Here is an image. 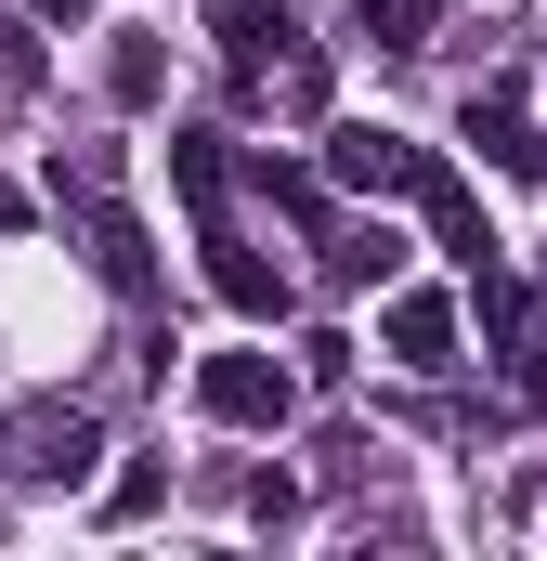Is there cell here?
I'll use <instances>...</instances> for the list:
<instances>
[{
  "label": "cell",
  "mask_w": 547,
  "mask_h": 561,
  "mask_svg": "<svg viewBox=\"0 0 547 561\" xmlns=\"http://www.w3.org/2000/svg\"><path fill=\"white\" fill-rule=\"evenodd\" d=\"M196 405H209L222 431H287L300 379H287L274 353H209V366H196Z\"/></svg>",
  "instance_id": "1"
},
{
  "label": "cell",
  "mask_w": 547,
  "mask_h": 561,
  "mask_svg": "<svg viewBox=\"0 0 547 561\" xmlns=\"http://www.w3.org/2000/svg\"><path fill=\"white\" fill-rule=\"evenodd\" d=\"M405 196L430 209V249H443L456 275H496V222H482V196H469L443 157H417V170H405Z\"/></svg>",
  "instance_id": "2"
},
{
  "label": "cell",
  "mask_w": 547,
  "mask_h": 561,
  "mask_svg": "<svg viewBox=\"0 0 547 561\" xmlns=\"http://www.w3.org/2000/svg\"><path fill=\"white\" fill-rule=\"evenodd\" d=\"M196 249H209V287H222V313H248V327H274V313H287V275H274V262L235 236V222H222V209L196 222Z\"/></svg>",
  "instance_id": "3"
},
{
  "label": "cell",
  "mask_w": 547,
  "mask_h": 561,
  "mask_svg": "<svg viewBox=\"0 0 547 561\" xmlns=\"http://www.w3.org/2000/svg\"><path fill=\"white\" fill-rule=\"evenodd\" d=\"M379 340H392V366H417V379H443V366H456V300H443V287H392Z\"/></svg>",
  "instance_id": "4"
},
{
  "label": "cell",
  "mask_w": 547,
  "mask_h": 561,
  "mask_svg": "<svg viewBox=\"0 0 547 561\" xmlns=\"http://www.w3.org/2000/svg\"><path fill=\"white\" fill-rule=\"evenodd\" d=\"M482 327L509 340V379L547 405V287H509V275H482Z\"/></svg>",
  "instance_id": "5"
},
{
  "label": "cell",
  "mask_w": 547,
  "mask_h": 561,
  "mask_svg": "<svg viewBox=\"0 0 547 561\" xmlns=\"http://www.w3.org/2000/svg\"><path fill=\"white\" fill-rule=\"evenodd\" d=\"M405 170H417V144L379 131V118H339V131H326V183H352V196H379V183H405Z\"/></svg>",
  "instance_id": "6"
},
{
  "label": "cell",
  "mask_w": 547,
  "mask_h": 561,
  "mask_svg": "<svg viewBox=\"0 0 547 561\" xmlns=\"http://www.w3.org/2000/svg\"><path fill=\"white\" fill-rule=\"evenodd\" d=\"M209 39H222V66H235V79H261V66H287V39H300V26H287V0H222V13H209Z\"/></svg>",
  "instance_id": "7"
},
{
  "label": "cell",
  "mask_w": 547,
  "mask_h": 561,
  "mask_svg": "<svg viewBox=\"0 0 547 561\" xmlns=\"http://www.w3.org/2000/svg\"><path fill=\"white\" fill-rule=\"evenodd\" d=\"M170 92V53H156V26H105V105H156Z\"/></svg>",
  "instance_id": "8"
},
{
  "label": "cell",
  "mask_w": 547,
  "mask_h": 561,
  "mask_svg": "<svg viewBox=\"0 0 547 561\" xmlns=\"http://www.w3.org/2000/svg\"><path fill=\"white\" fill-rule=\"evenodd\" d=\"M469 144L496 157V170H547V144H535V118H522V92L496 79V92H469Z\"/></svg>",
  "instance_id": "9"
},
{
  "label": "cell",
  "mask_w": 547,
  "mask_h": 561,
  "mask_svg": "<svg viewBox=\"0 0 547 561\" xmlns=\"http://www.w3.org/2000/svg\"><path fill=\"white\" fill-rule=\"evenodd\" d=\"M170 183H183L196 222H209V209H222V144H209V131H170Z\"/></svg>",
  "instance_id": "10"
},
{
  "label": "cell",
  "mask_w": 547,
  "mask_h": 561,
  "mask_svg": "<svg viewBox=\"0 0 547 561\" xmlns=\"http://www.w3.org/2000/svg\"><path fill=\"white\" fill-rule=\"evenodd\" d=\"M430 26H443V0H365V39L379 53H430Z\"/></svg>",
  "instance_id": "11"
},
{
  "label": "cell",
  "mask_w": 547,
  "mask_h": 561,
  "mask_svg": "<svg viewBox=\"0 0 547 561\" xmlns=\"http://www.w3.org/2000/svg\"><path fill=\"white\" fill-rule=\"evenodd\" d=\"M156 510H170V470H156V457H131V470L105 483V523H156Z\"/></svg>",
  "instance_id": "12"
},
{
  "label": "cell",
  "mask_w": 547,
  "mask_h": 561,
  "mask_svg": "<svg viewBox=\"0 0 547 561\" xmlns=\"http://www.w3.org/2000/svg\"><path fill=\"white\" fill-rule=\"evenodd\" d=\"M92 249H105V275H118V287H143V236H131V222H118V209L92 222Z\"/></svg>",
  "instance_id": "13"
},
{
  "label": "cell",
  "mask_w": 547,
  "mask_h": 561,
  "mask_svg": "<svg viewBox=\"0 0 547 561\" xmlns=\"http://www.w3.org/2000/svg\"><path fill=\"white\" fill-rule=\"evenodd\" d=\"M392 262H405V236H352V249H339V275H352V287H379Z\"/></svg>",
  "instance_id": "14"
},
{
  "label": "cell",
  "mask_w": 547,
  "mask_h": 561,
  "mask_svg": "<svg viewBox=\"0 0 547 561\" xmlns=\"http://www.w3.org/2000/svg\"><path fill=\"white\" fill-rule=\"evenodd\" d=\"M26 13H39V26H92L105 0H26Z\"/></svg>",
  "instance_id": "15"
}]
</instances>
